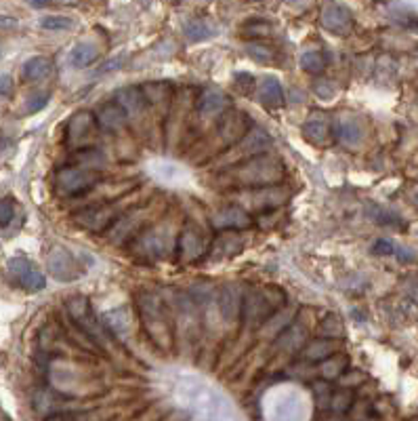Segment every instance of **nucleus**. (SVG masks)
I'll list each match as a JSON object with an SVG mask.
<instances>
[{
    "instance_id": "nucleus-10",
    "label": "nucleus",
    "mask_w": 418,
    "mask_h": 421,
    "mask_svg": "<svg viewBox=\"0 0 418 421\" xmlns=\"http://www.w3.org/2000/svg\"><path fill=\"white\" fill-rule=\"evenodd\" d=\"M46 268L55 281L74 282L82 276L80 264L65 247H55L46 257Z\"/></svg>"
},
{
    "instance_id": "nucleus-32",
    "label": "nucleus",
    "mask_w": 418,
    "mask_h": 421,
    "mask_svg": "<svg viewBox=\"0 0 418 421\" xmlns=\"http://www.w3.org/2000/svg\"><path fill=\"white\" fill-rule=\"evenodd\" d=\"M347 365H349L347 356L334 354V356H330V358H326V360L322 362L319 373H322L324 379H336V377H343V373L347 371Z\"/></svg>"
},
{
    "instance_id": "nucleus-15",
    "label": "nucleus",
    "mask_w": 418,
    "mask_h": 421,
    "mask_svg": "<svg viewBox=\"0 0 418 421\" xmlns=\"http://www.w3.org/2000/svg\"><path fill=\"white\" fill-rule=\"evenodd\" d=\"M210 224L215 230H221V232H236V230H244L251 226V217L246 213V209L238 207V205H232V207H223L219 209L213 217H210Z\"/></svg>"
},
{
    "instance_id": "nucleus-39",
    "label": "nucleus",
    "mask_w": 418,
    "mask_h": 421,
    "mask_svg": "<svg viewBox=\"0 0 418 421\" xmlns=\"http://www.w3.org/2000/svg\"><path fill=\"white\" fill-rule=\"evenodd\" d=\"M353 405V394L347 392V390H338V392H332V398H330V411L334 413H347Z\"/></svg>"
},
{
    "instance_id": "nucleus-7",
    "label": "nucleus",
    "mask_w": 418,
    "mask_h": 421,
    "mask_svg": "<svg viewBox=\"0 0 418 421\" xmlns=\"http://www.w3.org/2000/svg\"><path fill=\"white\" fill-rule=\"evenodd\" d=\"M6 272L11 276V281L17 286H21L27 293H38L46 288V279L40 272V268L30 262L27 257H11L6 262Z\"/></svg>"
},
{
    "instance_id": "nucleus-36",
    "label": "nucleus",
    "mask_w": 418,
    "mask_h": 421,
    "mask_svg": "<svg viewBox=\"0 0 418 421\" xmlns=\"http://www.w3.org/2000/svg\"><path fill=\"white\" fill-rule=\"evenodd\" d=\"M313 392V403L317 409H330V398H332V388L328 386V382H313L311 386Z\"/></svg>"
},
{
    "instance_id": "nucleus-1",
    "label": "nucleus",
    "mask_w": 418,
    "mask_h": 421,
    "mask_svg": "<svg viewBox=\"0 0 418 421\" xmlns=\"http://www.w3.org/2000/svg\"><path fill=\"white\" fill-rule=\"evenodd\" d=\"M177 396L183 401V405L187 409H191L196 415H200L204 420H234V411H232V405L227 403V398L194 377H185V379L177 382Z\"/></svg>"
},
{
    "instance_id": "nucleus-40",
    "label": "nucleus",
    "mask_w": 418,
    "mask_h": 421,
    "mask_svg": "<svg viewBox=\"0 0 418 421\" xmlns=\"http://www.w3.org/2000/svg\"><path fill=\"white\" fill-rule=\"evenodd\" d=\"M49 97H51L49 93H34V95H30V97L25 99L23 112H25V114H36V112L44 110L46 104H49Z\"/></svg>"
},
{
    "instance_id": "nucleus-6",
    "label": "nucleus",
    "mask_w": 418,
    "mask_h": 421,
    "mask_svg": "<svg viewBox=\"0 0 418 421\" xmlns=\"http://www.w3.org/2000/svg\"><path fill=\"white\" fill-rule=\"evenodd\" d=\"M68 314L80 327V331L87 333L95 343H99V346L106 343V339H108L106 331H103L101 322L97 320V316H95V312H93V307H91L87 297H72L68 301Z\"/></svg>"
},
{
    "instance_id": "nucleus-21",
    "label": "nucleus",
    "mask_w": 418,
    "mask_h": 421,
    "mask_svg": "<svg viewBox=\"0 0 418 421\" xmlns=\"http://www.w3.org/2000/svg\"><path fill=\"white\" fill-rule=\"evenodd\" d=\"M227 108H229V99L219 89H204L196 104V110L200 116H219V114H225Z\"/></svg>"
},
{
    "instance_id": "nucleus-17",
    "label": "nucleus",
    "mask_w": 418,
    "mask_h": 421,
    "mask_svg": "<svg viewBox=\"0 0 418 421\" xmlns=\"http://www.w3.org/2000/svg\"><path fill=\"white\" fill-rule=\"evenodd\" d=\"M303 135L313 145H326L332 138V123L324 112H311L303 123Z\"/></svg>"
},
{
    "instance_id": "nucleus-48",
    "label": "nucleus",
    "mask_w": 418,
    "mask_h": 421,
    "mask_svg": "<svg viewBox=\"0 0 418 421\" xmlns=\"http://www.w3.org/2000/svg\"><path fill=\"white\" fill-rule=\"evenodd\" d=\"M395 253H398L400 262H412V260L417 257V253L410 251V249H395Z\"/></svg>"
},
{
    "instance_id": "nucleus-11",
    "label": "nucleus",
    "mask_w": 418,
    "mask_h": 421,
    "mask_svg": "<svg viewBox=\"0 0 418 421\" xmlns=\"http://www.w3.org/2000/svg\"><path fill=\"white\" fill-rule=\"evenodd\" d=\"M97 121L91 112H76L68 123V143L76 150H84L87 145L95 143L97 138Z\"/></svg>"
},
{
    "instance_id": "nucleus-12",
    "label": "nucleus",
    "mask_w": 418,
    "mask_h": 421,
    "mask_svg": "<svg viewBox=\"0 0 418 421\" xmlns=\"http://www.w3.org/2000/svg\"><path fill=\"white\" fill-rule=\"evenodd\" d=\"M133 251L141 253L143 257H149V260H158V257H164L168 247H170V238L168 234L162 230V228H151L143 234H137L131 243Z\"/></svg>"
},
{
    "instance_id": "nucleus-49",
    "label": "nucleus",
    "mask_w": 418,
    "mask_h": 421,
    "mask_svg": "<svg viewBox=\"0 0 418 421\" xmlns=\"http://www.w3.org/2000/svg\"><path fill=\"white\" fill-rule=\"evenodd\" d=\"M0 25L13 28V25H17V19H13V17H2V15H0Z\"/></svg>"
},
{
    "instance_id": "nucleus-16",
    "label": "nucleus",
    "mask_w": 418,
    "mask_h": 421,
    "mask_svg": "<svg viewBox=\"0 0 418 421\" xmlns=\"http://www.w3.org/2000/svg\"><path fill=\"white\" fill-rule=\"evenodd\" d=\"M143 217H145V211L143 209H133V211H129V213H122L120 217H118V221L108 230L110 234V240H114V243H125V240H133L135 236H137V230H139V226L143 224Z\"/></svg>"
},
{
    "instance_id": "nucleus-26",
    "label": "nucleus",
    "mask_w": 418,
    "mask_h": 421,
    "mask_svg": "<svg viewBox=\"0 0 418 421\" xmlns=\"http://www.w3.org/2000/svg\"><path fill=\"white\" fill-rule=\"evenodd\" d=\"M116 104L125 110L127 116H135L145 108V97L141 87H125L116 93Z\"/></svg>"
},
{
    "instance_id": "nucleus-43",
    "label": "nucleus",
    "mask_w": 418,
    "mask_h": 421,
    "mask_svg": "<svg viewBox=\"0 0 418 421\" xmlns=\"http://www.w3.org/2000/svg\"><path fill=\"white\" fill-rule=\"evenodd\" d=\"M372 219L376 224H383V226H395V224H400V219H398L395 213H389V211H385L381 207H372Z\"/></svg>"
},
{
    "instance_id": "nucleus-29",
    "label": "nucleus",
    "mask_w": 418,
    "mask_h": 421,
    "mask_svg": "<svg viewBox=\"0 0 418 421\" xmlns=\"http://www.w3.org/2000/svg\"><path fill=\"white\" fill-rule=\"evenodd\" d=\"M338 348V341H330V339H315L311 343H307L303 348V358L317 362V360H326L330 356H334V350Z\"/></svg>"
},
{
    "instance_id": "nucleus-25",
    "label": "nucleus",
    "mask_w": 418,
    "mask_h": 421,
    "mask_svg": "<svg viewBox=\"0 0 418 421\" xmlns=\"http://www.w3.org/2000/svg\"><path fill=\"white\" fill-rule=\"evenodd\" d=\"M53 72V61L44 55H36V57H30L23 68H21V76L23 80L27 83H38V80H44L49 78Z\"/></svg>"
},
{
    "instance_id": "nucleus-23",
    "label": "nucleus",
    "mask_w": 418,
    "mask_h": 421,
    "mask_svg": "<svg viewBox=\"0 0 418 421\" xmlns=\"http://www.w3.org/2000/svg\"><path fill=\"white\" fill-rule=\"evenodd\" d=\"M127 114L125 110L116 104V102H110V104H103L97 112H95V121L101 129H108V131H118L120 127H125L127 123Z\"/></svg>"
},
{
    "instance_id": "nucleus-42",
    "label": "nucleus",
    "mask_w": 418,
    "mask_h": 421,
    "mask_svg": "<svg viewBox=\"0 0 418 421\" xmlns=\"http://www.w3.org/2000/svg\"><path fill=\"white\" fill-rule=\"evenodd\" d=\"M319 333L322 335H326V337H341V333H343V324H341V320L336 318V316H328L326 320H324V324H322V329H319Z\"/></svg>"
},
{
    "instance_id": "nucleus-47",
    "label": "nucleus",
    "mask_w": 418,
    "mask_h": 421,
    "mask_svg": "<svg viewBox=\"0 0 418 421\" xmlns=\"http://www.w3.org/2000/svg\"><path fill=\"white\" fill-rule=\"evenodd\" d=\"M13 93V78L6 74H0V97H8Z\"/></svg>"
},
{
    "instance_id": "nucleus-14",
    "label": "nucleus",
    "mask_w": 418,
    "mask_h": 421,
    "mask_svg": "<svg viewBox=\"0 0 418 421\" xmlns=\"http://www.w3.org/2000/svg\"><path fill=\"white\" fill-rule=\"evenodd\" d=\"M322 25L336 36H343L347 32H351L353 28V15L345 4L338 2H330L322 8Z\"/></svg>"
},
{
    "instance_id": "nucleus-45",
    "label": "nucleus",
    "mask_w": 418,
    "mask_h": 421,
    "mask_svg": "<svg viewBox=\"0 0 418 421\" xmlns=\"http://www.w3.org/2000/svg\"><path fill=\"white\" fill-rule=\"evenodd\" d=\"M315 95L322 97V99H330V97L336 95V87L330 80H322V83L315 85Z\"/></svg>"
},
{
    "instance_id": "nucleus-22",
    "label": "nucleus",
    "mask_w": 418,
    "mask_h": 421,
    "mask_svg": "<svg viewBox=\"0 0 418 421\" xmlns=\"http://www.w3.org/2000/svg\"><path fill=\"white\" fill-rule=\"evenodd\" d=\"M244 198H248V207H257V209H274L279 207L286 198H288V190L272 185V188H257L244 194Z\"/></svg>"
},
{
    "instance_id": "nucleus-38",
    "label": "nucleus",
    "mask_w": 418,
    "mask_h": 421,
    "mask_svg": "<svg viewBox=\"0 0 418 421\" xmlns=\"http://www.w3.org/2000/svg\"><path fill=\"white\" fill-rule=\"evenodd\" d=\"M246 55L251 59H255L257 63H274L276 61V53L274 49L265 47V44H248L246 47Z\"/></svg>"
},
{
    "instance_id": "nucleus-41",
    "label": "nucleus",
    "mask_w": 418,
    "mask_h": 421,
    "mask_svg": "<svg viewBox=\"0 0 418 421\" xmlns=\"http://www.w3.org/2000/svg\"><path fill=\"white\" fill-rule=\"evenodd\" d=\"M15 217V202L13 198H0V228L11 226Z\"/></svg>"
},
{
    "instance_id": "nucleus-37",
    "label": "nucleus",
    "mask_w": 418,
    "mask_h": 421,
    "mask_svg": "<svg viewBox=\"0 0 418 421\" xmlns=\"http://www.w3.org/2000/svg\"><path fill=\"white\" fill-rule=\"evenodd\" d=\"M40 28L46 32H63V30L74 28V19H70L65 15H49V17L40 19Z\"/></svg>"
},
{
    "instance_id": "nucleus-30",
    "label": "nucleus",
    "mask_w": 418,
    "mask_h": 421,
    "mask_svg": "<svg viewBox=\"0 0 418 421\" xmlns=\"http://www.w3.org/2000/svg\"><path fill=\"white\" fill-rule=\"evenodd\" d=\"M261 102L265 106H272V108L284 104V89H281V83H279L278 78L267 76L263 80V85H261Z\"/></svg>"
},
{
    "instance_id": "nucleus-5",
    "label": "nucleus",
    "mask_w": 418,
    "mask_h": 421,
    "mask_svg": "<svg viewBox=\"0 0 418 421\" xmlns=\"http://www.w3.org/2000/svg\"><path fill=\"white\" fill-rule=\"evenodd\" d=\"M57 190L65 196H80L101 181V173L91 166H63L57 171Z\"/></svg>"
},
{
    "instance_id": "nucleus-34",
    "label": "nucleus",
    "mask_w": 418,
    "mask_h": 421,
    "mask_svg": "<svg viewBox=\"0 0 418 421\" xmlns=\"http://www.w3.org/2000/svg\"><path fill=\"white\" fill-rule=\"evenodd\" d=\"M303 341H305V331L300 327H290L279 335L278 346H281L286 352H296L303 346Z\"/></svg>"
},
{
    "instance_id": "nucleus-2",
    "label": "nucleus",
    "mask_w": 418,
    "mask_h": 421,
    "mask_svg": "<svg viewBox=\"0 0 418 421\" xmlns=\"http://www.w3.org/2000/svg\"><path fill=\"white\" fill-rule=\"evenodd\" d=\"M279 299H284V293L278 288H248L244 291V297H242L240 316H244V322L248 327L265 324L270 318L276 316L279 305L284 303Z\"/></svg>"
},
{
    "instance_id": "nucleus-44",
    "label": "nucleus",
    "mask_w": 418,
    "mask_h": 421,
    "mask_svg": "<svg viewBox=\"0 0 418 421\" xmlns=\"http://www.w3.org/2000/svg\"><path fill=\"white\" fill-rule=\"evenodd\" d=\"M372 253L374 255H393L395 253V245L387 238H379L374 245H372Z\"/></svg>"
},
{
    "instance_id": "nucleus-4",
    "label": "nucleus",
    "mask_w": 418,
    "mask_h": 421,
    "mask_svg": "<svg viewBox=\"0 0 418 421\" xmlns=\"http://www.w3.org/2000/svg\"><path fill=\"white\" fill-rule=\"evenodd\" d=\"M139 303L143 327H145L149 339L158 348L168 350L170 343H172V333H170V322H168V316L164 312L162 299L153 293H145V295H141Z\"/></svg>"
},
{
    "instance_id": "nucleus-35",
    "label": "nucleus",
    "mask_w": 418,
    "mask_h": 421,
    "mask_svg": "<svg viewBox=\"0 0 418 421\" xmlns=\"http://www.w3.org/2000/svg\"><path fill=\"white\" fill-rule=\"evenodd\" d=\"M300 68L307 74H319L326 68V55L322 51H307L300 57Z\"/></svg>"
},
{
    "instance_id": "nucleus-27",
    "label": "nucleus",
    "mask_w": 418,
    "mask_h": 421,
    "mask_svg": "<svg viewBox=\"0 0 418 421\" xmlns=\"http://www.w3.org/2000/svg\"><path fill=\"white\" fill-rule=\"evenodd\" d=\"M97 57H99V49H97V44H93V42H89V40H84V42L74 44V49H72V51H70V55H68V61H70V66H72V68L82 70V68H89L91 63H95V61H97Z\"/></svg>"
},
{
    "instance_id": "nucleus-8",
    "label": "nucleus",
    "mask_w": 418,
    "mask_h": 421,
    "mask_svg": "<svg viewBox=\"0 0 418 421\" xmlns=\"http://www.w3.org/2000/svg\"><path fill=\"white\" fill-rule=\"evenodd\" d=\"M274 421H300L305 415V398L296 390H278L270 396Z\"/></svg>"
},
{
    "instance_id": "nucleus-33",
    "label": "nucleus",
    "mask_w": 418,
    "mask_h": 421,
    "mask_svg": "<svg viewBox=\"0 0 418 421\" xmlns=\"http://www.w3.org/2000/svg\"><path fill=\"white\" fill-rule=\"evenodd\" d=\"M242 249V240L238 238L236 232H225L221 238H217L215 243V255H221V257H227V255H234Z\"/></svg>"
},
{
    "instance_id": "nucleus-19",
    "label": "nucleus",
    "mask_w": 418,
    "mask_h": 421,
    "mask_svg": "<svg viewBox=\"0 0 418 421\" xmlns=\"http://www.w3.org/2000/svg\"><path fill=\"white\" fill-rule=\"evenodd\" d=\"M242 297H244V291L229 282L225 284L221 291H219V297H217V303H219V310H221V316L225 320H236L240 318V312H242Z\"/></svg>"
},
{
    "instance_id": "nucleus-31",
    "label": "nucleus",
    "mask_w": 418,
    "mask_h": 421,
    "mask_svg": "<svg viewBox=\"0 0 418 421\" xmlns=\"http://www.w3.org/2000/svg\"><path fill=\"white\" fill-rule=\"evenodd\" d=\"M106 320H108V327L112 329L114 335H118V337H127L129 335V331H131V316H129V312L125 307L108 312Z\"/></svg>"
},
{
    "instance_id": "nucleus-20",
    "label": "nucleus",
    "mask_w": 418,
    "mask_h": 421,
    "mask_svg": "<svg viewBox=\"0 0 418 421\" xmlns=\"http://www.w3.org/2000/svg\"><path fill=\"white\" fill-rule=\"evenodd\" d=\"M248 127H251V121H248V114H242V112H225L223 114V121L219 125V133L223 140H229V143L234 141H242L248 135Z\"/></svg>"
},
{
    "instance_id": "nucleus-3",
    "label": "nucleus",
    "mask_w": 418,
    "mask_h": 421,
    "mask_svg": "<svg viewBox=\"0 0 418 421\" xmlns=\"http://www.w3.org/2000/svg\"><path fill=\"white\" fill-rule=\"evenodd\" d=\"M284 175V164L276 156L270 154H261L255 156L251 160H246L238 171H236V179L246 185V188H272L278 185L279 179Z\"/></svg>"
},
{
    "instance_id": "nucleus-18",
    "label": "nucleus",
    "mask_w": 418,
    "mask_h": 421,
    "mask_svg": "<svg viewBox=\"0 0 418 421\" xmlns=\"http://www.w3.org/2000/svg\"><path fill=\"white\" fill-rule=\"evenodd\" d=\"M332 135L345 145H360L364 140V127L360 118L351 114H343L332 123Z\"/></svg>"
},
{
    "instance_id": "nucleus-50",
    "label": "nucleus",
    "mask_w": 418,
    "mask_h": 421,
    "mask_svg": "<svg viewBox=\"0 0 418 421\" xmlns=\"http://www.w3.org/2000/svg\"><path fill=\"white\" fill-rule=\"evenodd\" d=\"M412 200H414V205H418V190H414V194H412Z\"/></svg>"
},
{
    "instance_id": "nucleus-9",
    "label": "nucleus",
    "mask_w": 418,
    "mask_h": 421,
    "mask_svg": "<svg viewBox=\"0 0 418 421\" xmlns=\"http://www.w3.org/2000/svg\"><path fill=\"white\" fill-rule=\"evenodd\" d=\"M122 215L120 205H99V207H89L84 211L76 213V224L91 230V232H101V230H110L118 217Z\"/></svg>"
},
{
    "instance_id": "nucleus-46",
    "label": "nucleus",
    "mask_w": 418,
    "mask_h": 421,
    "mask_svg": "<svg viewBox=\"0 0 418 421\" xmlns=\"http://www.w3.org/2000/svg\"><path fill=\"white\" fill-rule=\"evenodd\" d=\"M236 80H238V87H240L242 91H246V93H248V91L253 89V85H255V78H253L251 74H244V72H242V74H236Z\"/></svg>"
},
{
    "instance_id": "nucleus-28",
    "label": "nucleus",
    "mask_w": 418,
    "mask_h": 421,
    "mask_svg": "<svg viewBox=\"0 0 418 421\" xmlns=\"http://www.w3.org/2000/svg\"><path fill=\"white\" fill-rule=\"evenodd\" d=\"M183 34H185V38H187L189 42H202V40L213 38V36L217 34V28H215L208 19L198 17V19H191V21L185 23Z\"/></svg>"
},
{
    "instance_id": "nucleus-24",
    "label": "nucleus",
    "mask_w": 418,
    "mask_h": 421,
    "mask_svg": "<svg viewBox=\"0 0 418 421\" xmlns=\"http://www.w3.org/2000/svg\"><path fill=\"white\" fill-rule=\"evenodd\" d=\"M270 145H272V138H270L265 131H257V129H255V131H251L244 140L240 141V145H238L234 152H236L238 156H242V158L246 156V158L251 160V158H255V156H261Z\"/></svg>"
},
{
    "instance_id": "nucleus-13",
    "label": "nucleus",
    "mask_w": 418,
    "mask_h": 421,
    "mask_svg": "<svg viewBox=\"0 0 418 421\" xmlns=\"http://www.w3.org/2000/svg\"><path fill=\"white\" fill-rule=\"evenodd\" d=\"M204 251H206V245H204L202 232L196 226L187 224L183 228V232L179 234V240H177V255H179V260L183 264H189V262L198 260L200 255H204Z\"/></svg>"
}]
</instances>
